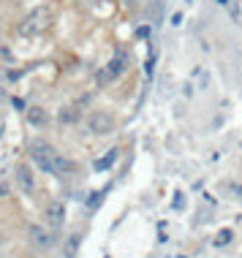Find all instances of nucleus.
Listing matches in <instances>:
<instances>
[{
    "label": "nucleus",
    "instance_id": "1",
    "mask_svg": "<svg viewBox=\"0 0 242 258\" xmlns=\"http://www.w3.org/2000/svg\"><path fill=\"white\" fill-rule=\"evenodd\" d=\"M27 150H30V160H33V166H36L38 171L54 174V177H57V150L49 147L46 142H41V139L30 142Z\"/></svg>",
    "mask_w": 242,
    "mask_h": 258
},
{
    "label": "nucleus",
    "instance_id": "2",
    "mask_svg": "<svg viewBox=\"0 0 242 258\" xmlns=\"http://www.w3.org/2000/svg\"><path fill=\"white\" fill-rule=\"evenodd\" d=\"M49 25H52V9L49 6H41V9H33L22 19V25H19V36H25V38L41 36Z\"/></svg>",
    "mask_w": 242,
    "mask_h": 258
},
{
    "label": "nucleus",
    "instance_id": "3",
    "mask_svg": "<svg viewBox=\"0 0 242 258\" xmlns=\"http://www.w3.org/2000/svg\"><path fill=\"white\" fill-rule=\"evenodd\" d=\"M87 131L93 136H106L114 131V117L106 114V111H93L87 114Z\"/></svg>",
    "mask_w": 242,
    "mask_h": 258
},
{
    "label": "nucleus",
    "instance_id": "4",
    "mask_svg": "<svg viewBox=\"0 0 242 258\" xmlns=\"http://www.w3.org/2000/svg\"><path fill=\"white\" fill-rule=\"evenodd\" d=\"M126 71H128V54L126 52H117L114 57L106 62V68H103L101 82H114V79H120Z\"/></svg>",
    "mask_w": 242,
    "mask_h": 258
},
{
    "label": "nucleus",
    "instance_id": "5",
    "mask_svg": "<svg viewBox=\"0 0 242 258\" xmlns=\"http://www.w3.org/2000/svg\"><path fill=\"white\" fill-rule=\"evenodd\" d=\"M17 185L25 196H33V190H36V174H33V169L27 163L17 166Z\"/></svg>",
    "mask_w": 242,
    "mask_h": 258
},
{
    "label": "nucleus",
    "instance_id": "6",
    "mask_svg": "<svg viewBox=\"0 0 242 258\" xmlns=\"http://www.w3.org/2000/svg\"><path fill=\"white\" fill-rule=\"evenodd\" d=\"M27 234H30V239H33V245L36 247H52L54 245V234L49 231V228H44V226H38V223H33L30 228H27Z\"/></svg>",
    "mask_w": 242,
    "mask_h": 258
},
{
    "label": "nucleus",
    "instance_id": "7",
    "mask_svg": "<svg viewBox=\"0 0 242 258\" xmlns=\"http://www.w3.org/2000/svg\"><path fill=\"white\" fill-rule=\"evenodd\" d=\"M44 218L46 223H49L52 228H57V226H63V220H66V207H63V201H49L44 209Z\"/></svg>",
    "mask_w": 242,
    "mask_h": 258
},
{
    "label": "nucleus",
    "instance_id": "8",
    "mask_svg": "<svg viewBox=\"0 0 242 258\" xmlns=\"http://www.w3.org/2000/svg\"><path fill=\"white\" fill-rule=\"evenodd\" d=\"M79 245H82V234L74 231V234L63 242V258H77V255H79Z\"/></svg>",
    "mask_w": 242,
    "mask_h": 258
},
{
    "label": "nucleus",
    "instance_id": "9",
    "mask_svg": "<svg viewBox=\"0 0 242 258\" xmlns=\"http://www.w3.org/2000/svg\"><path fill=\"white\" fill-rule=\"evenodd\" d=\"M27 120H30L33 125H44L46 122V111L38 109V106H33V109H27Z\"/></svg>",
    "mask_w": 242,
    "mask_h": 258
},
{
    "label": "nucleus",
    "instance_id": "10",
    "mask_svg": "<svg viewBox=\"0 0 242 258\" xmlns=\"http://www.w3.org/2000/svg\"><path fill=\"white\" fill-rule=\"evenodd\" d=\"M231 236H234V234L229 231V228H223V231H220V234L215 236V245H218V247H223V245H229V242H231Z\"/></svg>",
    "mask_w": 242,
    "mask_h": 258
},
{
    "label": "nucleus",
    "instance_id": "11",
    "mask_svg": "<svg viewBox=\"0 0 242 258\" xmlns=\"http://www.w3.org/2000/svg\"><path fill=\"white\" fill-rule=\"evenodd\" d=\"M114 158H117V150H112V155H109V158H101L98 163H95V169H103V166H112V163H114Z\"/></svg>",
    "mask_w": 242,
    "mask_h": 258
},
{
    "label": "nucleus",
    "instance_id": "12",
    "mask_svg": "<svg viewBox=\"0 0 242 258\" xmlns=\"http://www.w3.org/2000/svg\"><path fill=\"white\" fill-rule=\"evenodd\" d=\"M60 120H63V122H74V120H77V109H66V111H60Z\"/></svg>",
    "mask_w": 242,
    "mask_h": 258
},
{
    "label": "nucleus",
    "instance_id": "13",
    "mask_svg": "<svg viewBox=\"0 0 242 258\" xmlns=\"http://www.w3.org/2000/svg\"><path fill=\"white\" fill-rule=\"evenodd\" d=\"M0 196H6V185H0Z\"/></svg>",
    "mask_w": 242,
    "mask_h": 258
}]
</instances>
